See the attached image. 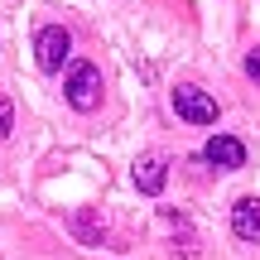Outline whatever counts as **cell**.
Returning <instances> with one entry per match:
<instances>
[{
  "label": "cell",
  "instance_id": "6da1fadb",
  "mask_svg": "<svg viewBox=\"0 0 260 260\" xmlns=\"http://www.w3.org/2000/svg\"><path fill=\"white\" fill-rule=\"evenodd\" d=\"M63 92H68V106L73 111H96V102H102V68L96 63H73Z\"/></svg>",
  "mask_w": 260,
  "mask_h": 260
},
{
  "label": "cell",
  "instance_id": "7a4b0ae2",
  "mask_svg": "<svg viewBox=\"0 0 260 260\" xmlns=\"http://www.w3.org/2000/svg\"><path fill=\"white\" fill-rule=\"evenodd\" d=\"M34 58H39V68H44V73H63V63L73 58V34H68L63 24L39 29V39H34Z\"/></svg>",
  "mask_w": 260,
  "mask_h": 260
},
{
  "label": "cell",
  "instance_id": "277c9868",
  "mask_svg": "<svg viewBox=\"0 0 260 260\" xmlns=\"http://www.w3.org/2000/svg\"><path fill=\"white\" fill-rule=\"evenodd\" d=\"M232 232H236V241L260 246V198H241L232 207Z\"/></svg>",
  "mask_w": 260,
  "mask_h": 260
},
{
  "label": "cell",
  "instance_id": "5b68a950",
  "mask_svg": "<svg viewBox=\"0 0 260 260\" xmlns=\"http://www.w3.org/2000/svg\"><path fill=\"white\" fill-rule=\"evenodd\" d=\"M203 159H207V164H217V169H241L246 164V145L236 135H212V140H207V149H203Z\"/></svg>",
  "mask_w": 260,
  "mask_h": 260
},
{
  "label": "cell",
  "instance_id": "52a82bcc",
  "mask_svg": "<svg viewBox=\"0 0 260 260\" xmlns=\"http://www.w3.org/2000/svg\"><path fill=\"white\" fill-rule=\"evenodd\" d=\"M10 130H15V106L10 96H0V140H10Z\"/></svg>",
  "mask_w": 260,
  "mask_h": 260
},
{
  "label": "cell",
  "instance_id": "ba28073f",
  "mask_svg": "<svg viewBox=\"0 0 260 260\" xmlns=\"http://www.w3.org/2000/svg\"><path fill=\"white\" fill-rule=\"evenodd\" d=\"M246 73H251V77H255V82H260V48H255V53H251V58H246Z\"/></svg>",
  "mask_w": 260,
  "mask_h": 260
},
{
  "label": "cell",
  "instance_id": "3957f363",
  "mask_svg": "<svg viewBox=\"0 0 260 260\" xmlns=\"http://www.w3.org/2000/svg\"><path fill=\"white\" fill-rule=\"evenodd\" d=\"M174 111L183 116L188 125H212L217 121V102L203 92V87H178L174 92Z\"/></svg>",
  "mask_w": 260,
  "mask_h": 260
},
{
  "label": "cell",
  "instance_id": "8992f818",
  "mask_svg": "<svg viewBox=\"0 0 260 260\" xmlns=\"http://www.w3.org/2000/svg\"><path fill=\"white\" fill-rule=\"evenodd\" d=\"M164 183H169V164H164L159 154H145V159L135 164V188L154 198V193H164Z\"/></svg>",
  "mask_w": 260,
  "mask_h": 260
}]
</instances>
